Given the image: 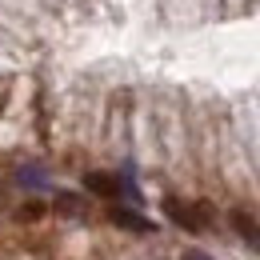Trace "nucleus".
Returning a JSON list of instances; mask_svg holds the SVG:
<instances>
[{"instance_id": "obj_1", "label": "nucleus", "mask_w": 260, "mask_h": 260, "mask_svg": "<svg viewBox=\"0 0 260 260\" xmlns=\"http://www.w3.org/2000/svg\"><path fill=\"white\" fill-rule=\"evenodd\" d=\"M164 216H168L176 228L200 236V232L208 228V204H184L180 196H164Z\"/></svg>"}, {"instance_id": "obj_2", "label": "nucleus", "mask_w": 260, "mask_h": 260, "mask_svg": "<svg viewBox=\"0 0 260 260\" xmlns=\"http://www.w3.org/2000/svg\"><path fill=\"white\" fill-rule=\"evenodd\" d=\"M228 224H232V232H236L252 252H260V224H256V216H248L244 208H232V212H228Z\"/></svg>"}, {"instance_id": "obj_3", "label": "nucleus", "mask_w": 260, "mask_h": 260, "mask_svg": "<svg viewBox=\"0 0 260 260\" xmlns=\"http://www.w3.org/2000/svg\"><path fill=\"white\" fill-rule=\"evenodd\" d=\"M84 188L96 192L100 200H108V204H116L120 200V176L116 172H88L84 176Z\"/></svg>"}, {"instance_id": "obj_4", "label": "nucleus", "mask_w": 260, "mask_h": 260, "mask_svg": "<svg viewBox=\"0 0 260 260\" xmlns=\"http://www.w3.org/2000/svg\"><path fill=\"white\" fill-rule=\"evenodd\" d=\"M108 220L116 228H124V232H152V220H144L140 212H132L128 204H120V200L108 204Z\"/></svg>"}, {"instance_id": "obj_5", "label": "nucleus", "mask_w": 260, "mask_h": 260, "mask_svg": "<svg viewBox=\"0 0 260 260\" xmlns=\"http://www.w3.org/2000/svg\"><path fill=\"white\" fill-rule=\"evenodd\" d=\"M52 204H56V212H60V216H84V208H88L76 192H56Z\"/></svg>"}, {"instance_id": "obj_6", "label": "nucleus", "mask_w": 260, "mask_h": 260, "mask_svg": "<svg viewBox=\"0 0 260 260\" xmlns=\"http://www.w3.org/2000/svg\"><path fill=\"white\" fill-rule=\"evenodd\" d=\"M16 184H20V188H44V184H48V176H44V168L24 164V168H16Z\"/></svg>"}, {"instance_id": "obj_7", "label": "nucleus", "mask_w": 260, "mask_h": 260, "mask_svg": "<svg viewBox=\"0 0 260 260\" xmlns=\"http://www.w3.org/2000/svg\"><path fill=\"white\" fill-rule=\"evenodd\" d=\"M16 216H20V220H40V216H44V208H40V204H24Z\"/></svg>"}, {"instance_id": "obj_8", "label": "nucleus", "mask_w": 260, "mask_h": 260, "mask_svg": "<svg viewBox=\"0 0 260 260\" xmlns=\"http://www.w3.org/2000/svg\"><path fill=\"white\" fill-rule=\"evenodd\" d=\"M180 260H216V256H208V252H200V248H184Z\"/></svg>"}]
</instances>
